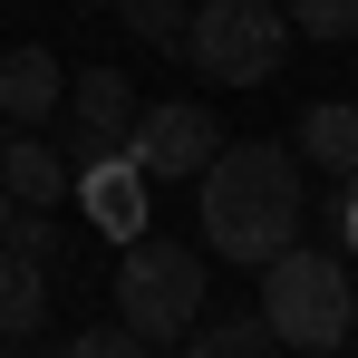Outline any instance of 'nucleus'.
<instances>
[{"mask_svg":"<svg viewBox=\"0 0 358 358\" xmlns=\"http://www.w3.org/2000/svg\"><path fill=\"white\" fill-rule=\"evenodd\" d=\"M291 155L320 165L329 184H349V175H358V107H349V97H320V107L291 126Z\"/></svg>","mask_w":358,"mask_h":358,"instance_id":"10","label":"nucleus"},{"mask_svg":"<svg viewBox=\"0 0 358 358\" xmlns=\"http://www.w3.org/2000/svg\"><path fill=\"white\" fill-rule=\"evenodd\" d=\"M59 107L78 117V145H68V155H117L145 97H136V78H126V68H87V78H68Z\"/></svg>","mask_w":358,"mask_h":358,"instance_id":"7","label":"nucleus"},{"mask_svg":"<svg viewBox=\"0 0 358 358\" xmlns=\"http://www.w3.org/2000/svg\"><path fill=\"white\" fill-rule=\"evenodd\" d=\"M59 97H68V68L49 59V49H29V39H20V49L0 59V117H10V126L59 117Z\"/></svg>","mask_w":358,"mask_h":358,"instance_id":"9","label":"nucleus"},{"mask_svg":"<svg viewBox=\"0 0 358 358\" xmlns=\"http://www.w3.org/2000/svg\"><path fill=\"white\" fill-rule=\"evenodd\" d=\"M117 20L145 49H184V20H194V10H184V0H117Z\"/></svg>","mask_w":358,"mask_h":358,"instance_id":"13","label":"nucleus"},{"mask_svg":"<svg viewBox=\"0 0 358 358\" xmlns=\"http://www.w3.org/2000/svg\"><path fill=\"white\" fill-rule=\"evenodd\" d=\"M262 320H271V339L300 349V358L349 349V329H358L349 262H339V252H320V242H291L281 262H262Z\"/></svg>","mask_w":358,"mask_h":358,"instance_id":"2","label":"nucleus"},{"mask_svg":"<svg viewBox=\"0 0 358 358\" xmlns=\"http://www.w3.org/2000/svg\"><path fill=\"white\" fill-rule=\"evenodd\" d=\"M291 39H358V0H281Z\"/></svg>","mask_w":358,"mask_h":358,"instance_id":"14","label":"nucleus"},{"mask_svg":"<svg viewBox=\"0 0 358 358\" xmlns=\"http://www.w3.org/2000/svg\"><path fill=\"white\" fill-rule=\"evenodd\" d=\"M329 213H339V242L358 252V184H329Z\"/></svg>","mask_w":358,"mask_h":358,"instance_id":"17","label":"nucleus"},{"mask_svg":"<svg viewBox=\"0 0 358 358\" xmlns=\"http://www.w3.org/2000/svg\"><path fill=\"white\" fill-rule=\"evenodd\" d=\"M10 213H20V203H10V194H0V233H10Z\"/></svg>","mask_w":358,"mask_h":358,"instance_id":"18","label":"nucleus"},{"mask_svg":"<svg viewBox=\"0 0 358 358\" xmlns=\"http://www.w3.org/2000/svg\"><path fill=\"white\" fill-rule=\"evenodd\" d=\"M175 358H281V339H271L262 310H223V320L203 310V320L175 339Z\"/></svg>","mask_w":358,"mask_h":358,"instance_id":"11","label":"nucleus"},{"mask_svg":"<svg viewBox=\"0 0 358 358\" xmlns=\"http://www.w3.org/2000/svg\"><path fill=\"white\" fill-rule=\"evenodd\" d=\"M281 49H291L281 0H194V20H184V59L213 87H262L281 68Z\"/></svg>","mask_w":358,"mask_h":358,"instance_id":"4","label":"nucleus"},{"mask_svg":"<svg viewBox=\"0 0 358 358\" xmlns=\"http://www.w3.org/2000/svg\"><path fill=\"white\" fill-rule=\"evenodd\" d=\"M203 252L213 262H242V271H262V262H281L300 242V213H310V184H300V155L291 145H233L223 136V155L203 165Z\"/></svg>","mask_w":358,"mask_h":358,"instance_id":"1","label":"nucleus"},{"mask_svg":"<svg viewBox=\"0 0 358 358\" xmlns=\"http://www.w3.org/2000/svg\"><path fill=\"white\" fill-rule=\"evenodd\" d=\"M68 194H78V213H87L107 242L145 233V175H136L126 155H78V165H68Z\"/></svg>","mask_w":358,"mask_h":358,"instance_id":"6","label":"nucleus"},{"mask_svg":"<svg viewBox=\"0 0 358 358\" xmlns=\"http://www.w3.org/2000/svg\"><path fill=\"white\" fill-rule=\"evenodd\" d=\"M0 358H29V349H20V339H0Z\"/></svg>","mask_w":358,"mask_h":358,"instance_id":"19","label":"nucleus"},{"mask_svg":"<svg viewBox=\"0 0 358 358\" xmlns=\"http://www.w3.org/2000/svg\"><path fill=\"white\" fill-rule=\"evenodd\" d=\"M87 10H117V0H87Z\"/></svg>","mask_w":358,"mask_h":358,"instance_id":"20","label":"nucleus"},{"mask_svg":"<svg viewBox=\"0 0 358 358\" xmlns=\"http://www.w3.org/2000/svg\"><path fill=\"white\" fill-rule=\"evenodd\" d=\"M203 281H213V271H203V252H194V242L136 233V242H126V262H117V281H107V300H117V320L145 339V349H175L184 329L213 310Z\"/></svg>","mask_w":358,"mask_h":358,"instance_id":"3","label":"nucleus"},{"mask_svg":"<svg viewBox=\"0 0 358 358\" xmlns=\"http://www.w3.org/2000/svg\"><path fill=\"white\" fill-rule=\"evenodd\" d=\"M117 155L145 184H184V175H203V165L223 155V126H213V107H194V97H165V107H136Z\"/></svg>","mask_w":358,"mask_h":358,"instance_id":"5","label":"nucleus"},{"mask_svg":"<svg viewBox=\"0 0 358 358\" xmlns=\"http://www.w3.org/2000/svg\"><path fill=\"white\" fill-rule=\"evenodd\" d=\"M59 358H165V349H145V339H136L126 320H87V329H78Z\"/></svg>","mask_w":358,"mask_h":358,"instance_id":"15","label":"nucleus"},{"mask_svg":"<svg viewBox=\"0 0 358 358\" xmlns=\"http://www.w3.org/2000/svg\"><path fill=\"white\" fill-rule=\"evenodd\" d=\"M39 310H49V262H29V252H10L0 242V339H39Z\"/></svg>","mask_w":358,"mask_h":358,"instance_id":"12","label":"nucleus"},{"mask_svg":"<svg viewBox=\"0 0 358 358\" xmlns=\"http://www.w3.org/2000/svg\"><path fill=\"white\" fill-rule=\"evenodd\" d=\"M49 358H59V349H49Z\"/></svg>","mask_w":358,"mask_h":358,"instance_id":"21","label":"nucleus"},{"mask_svg":"<svg viewBox=\"0 0 358 358\" xmlns=\"http://www.w3.org/2000/svg\"><path fill=\"white\" fill-rule=\"evenodd\" d=\"M349 184H358V175H349Z\"/></svg>","mask_w":358,"mask_h":358,"instance_id":"22","label":"nucleus"},{"mask_svg":"<svg viewBox=\"0 0 358 358\" xmlns=\"http://www.w3.org/2000/svg\"><path fill=\"white\" fill-rule=\"evenodd\" d=\"M0 194H10L20 213L68 203V155H59V145H39L29 126H10V136H0Z\"/></svg>","mask_w":358,"mask_h":358,"instance_id":"8","label":"nucleus"},{"mask_svg":"<svg viewBox=\"0 0 358 358\" xmlns=\"http://www.w3.org/2000/svg\"><path fill=\"white\" fill-rule=\"evenodd\" d=\"M10 252H29V262H59V233H49V223H39V213H10Z\"/></svg>","mask_w":358,"mask_h":358,"instance_id":"16","label":"nucleus"}]
</instances>
